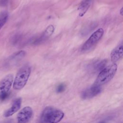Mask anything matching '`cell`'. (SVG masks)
Masks as SVG:
<instances>
[{
	"instance_id": "obj_1",
	"label": "cell",
	"mask_w": 123,
	"mask_h": 123,
	"mask_svg": "<svg viewBox=\"0 0 123 123\" xmlns=\"http://www.w3.org/2000/svg\"><path fill=\"white\" fill-rule=\"evenodd\" d=\"M31 73V67L28 64L23 66L18 71L13 81V88L20 90L26 85Z\"/></svg>"
},
{
	"instance_id": "obj_2",
	"label": "cell",
	"mask_w": 123,
	"mask_h": 123,
	"mask_svg": "<svg viewBox=\"0 0 123 123\" xmlns=\"http://www.w3.org/2000/svg\"><path fill=\"white\" fill-rule=\"evenodd\" d=\"M117 70V65L113 63L104 67L99 73L95 84L100 86L104 85L112 79Z\"/></svg>"
},
{
	"instance_id": "obj_3",
	"label": "cell",
	"mask_w": 123,
	"mask_h": 123,
	"mask_svg": "<svg viewBox=\"0 0 123 123\" xmlns=\"http://www.w3.org/2000/svg\"><path fill=\"white\" fill-rule=\"evenodd\" d=\"M64 117L62 111L52 107H46L42 111L41 120L44 123H58Z\"/></svg>"
},
{
	"instance_id": "obj_4",
	"label": "cell",
	"mask_w": 123,
	"mask_h": 123,
	"mask_svg": "<svg viewBox=\"0 0 123 123\" xmlns=\"http://www.w3.org/2000/svg\"><path fill=\"white\" fill-rule=\"evenodd\" d=\"M104 34L102 28H99L92 33L81 48V50L86 51L93 48L101 38Z\"/></svg>"
},
{
	"instance_id": "obj_5",
	"label": "cell",
	"mask_w": 123,
	"mask_h": 123,
	"mask_svg": "<svg viewBox=\"0 0 123 123\" xmlns=\"http://www.w3.org/2000/svg\"><path fill=\"white\" fill-rule=\"evenodd\" d=\"M13 81V76L8 74L0 81V97L9 92Z\"/></svg>"
},
{
	"instance_id": "obj_6",
	"label": "cell",
	"mask_w": 123,
	"mask_h": 123,
	"mask_svg": "<svg viewBox=\"0 0 123 123\" xmlns=\"http://www.w3.org/2000/svg\"><path fill=\"white\" fill-rule=\"evenodd\" d=\"M33 115V110L29 106L23 108L18 113L17 119L18 123H27Z\"/></svg>"
},
{
	"instance_id": "obj_7",
	"label": "cell",
	"mask_w": 123,
	"mask_h": 123,
	"mask_svg": "<svg viewBox=\"0 0 123 123\" xmlns=\"http://www.w3.org/2000/svg\"><path fill=\"white\" fill-rule=\"evenodd\" d=\"M22 104V98H18L13 101L11 107L6 110L3 114L5 117H9L16 113L20 108Z\"/></svg>"
},
{
	"instance_id": "obj_8",
	"label": "cell",
	"mask_w": 123,
	"mask_h": 123,
	"mask_svg": "<svg viewBox=\"0 0 123 123\" xmlns=\"http://www.w3.org/2000/svg\"><path fill=\"white\" fill-rule=\"evenodd\" d=\"M123 56V43H121L115 48L111 53V59L113 63L120 60Z\"/></svg>"
},
{
	"instance_id": "obj_9",
	"label": "cell",
	"mask_w": 123,
	"mask_h": 123,
	"mask_svg": "<svg viewBox=\"0 0 123 123\" xmlns=\"http://www.w3.org/2000/svg\"><path fill=\"white\" fill-rule=\"evenodd\" d=\"M54 31V26L52 25H49L46 28V29H45L43 33L40 37L36 40L35 43L37 44H38L45 41L46 39H47L51 36V35L53 33Z\"/></svg>"
},
{
	"instance_id": "obj_10",
	"label": "cell",
	"mask_w": 123,
	"mask_h": 123,
	"mask_svg": "<svg viewBox=\"0 0 123 123\" xmlns=\"http://www.w3.org/2000/svg\"><path fill=\"white\" fill-rule=\"evenodd\" d=\"M92 0H83L78 8V11L79 12V16L80 17H83L86 12L89 8Z\"/></svg>"
},
{
	"instance_id": "obj_11",
	"label": "cell",
	"mask_w": 123,
	"mask_h": 123,
	"mask_svg": "<svg viewBox=\"0 0 123 123\" xmlns=\"http://www.w3.org/2000/svg\"><path fill=\"white\" fill-rule=\"evenodd\" d=\"M25 52L24 50H20L19 51H17L9 56L7 59V62H8V63H13L19 62L25 57Z\"/></svg>"
},
{
	"instance_id": "obj_12",
	"label": "cell",
	"mask_w": 123,
	"mask_h": 123,
	"mask_svg": "<svg viewBox=\"0 0 123 123\" xmlns=\"http://www.w3.org/2000/svg\"><path fill=\"white\" fill-rule=\"evenodd\" d=\"M99 86H98L94 84L89 89L84 92V95L83 96L86 98V97H93L96 95L100 91V88Z\"/></svg>"
},
{
	"instance_id": "obj_13",
	"label": "cell",
	"mask_w": 123,
	"mask_h": 123,
	"mask_svg": "<svg viewBox=\"0 0 123 123\" xmlns=\"http://www.w3.org/2000/svg\"><path fill=\"white\" fill-rule=\"evenodd\" d=\"M8 16V12L6 11H2L0 13V30L6 23Z\"/></svg>"
},
{
	"instance_id": "obj_14",
	"label": "cell",
	"mask_w": 123,
	"mask_h": 123,
	"mask_svg": "<svg viewBox=\"0 0 123 123\" xmlns=\"http://www.w3.org/2000/svg\"><path fill=\"white\" fill-rule=\"evenodd\" d=\"M64 89H65V86L63 84H61L58 86L57 88V92L58 93L62 92L64 90Z\"/></svg>"
},
{
	"instance_id": "obj_15",
	"label": "cell",
	"mask_w": 123,
	"mask_h": 123,
	"mask_svg": "<svg viewBox=\"0 0 123 123\" xmlns=\"http://www.w3.org/2000/svg\"><path fill=\"white\" fill-rule=\"evenodd\" d=\"M9 0H0V6L2 7L5 6L7 5Z\"/></svg>"
},
{
	"instance_id": "obj_16",
	"label": "cell",
	"mask_w": 123,
	"mask_h": 123,
	"mask_svg": "<svg viewBox=\"0 0 123 123\" xmlns=\"http://www.w3.org/2000/svg\"><path fill=\"white\" fill-rule=\"evenodd\" d=\"M122 11H123V8H122V9H121V11H120V13H121V15H122V14H123Z\"/></svg>"
},
{
	"instance_id": "obj_17",
	"label": "cell",
	"mask_w": 123,
	"mask_h": 123,
	"mask_svg": "<svg viewBox=\"0 0 123 123\" xmlns=\"http://www.w3.org/2000/svg\"><path fill=\"white\" fill-rule=\"evenodd\" d=\"M4 123H11L10 121H7V122H5Z\"/></svg>"
}]
</instances>
